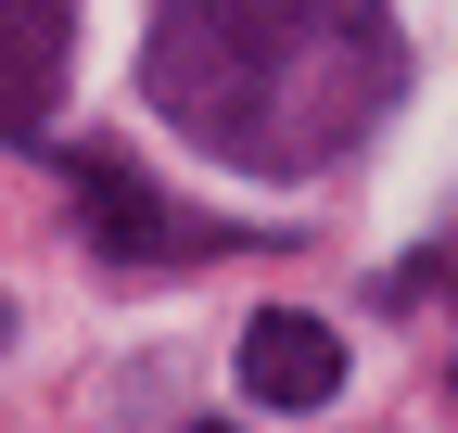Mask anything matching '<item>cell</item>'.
<instances>
[{
	"mask_svg": "<svg viewBox=\"0 0 458 433\" xmlns=\"http://www.w3.org/2000/svg\"><path fill=\"white\" fill-rule=\"evenodd\" d=\"M242 395H267V408H331V395H344V332L306 318V306L242 318Z\"/></svg>",
	"mask_w": 458,
	"mask_h": 433,
	"instance_id": "obj_1",
	"label": "cell"
},
{
	"mask_svg": "<svg viewBox=\"0 0 458 433\" xmlns=\"http://www.w3.org/2000/svg\"><path fill=\"white\" fill-rule=\"evenodd\" d=\"M191 433H216V420H191Z\"/></svg>",
	"mask_w": 458,
	"mask_h": 433,
	"instance_id": "obj_4",
	"label": "cell"
},
{
	"mask_svg": "<svg viewBox=\"0 0 458 433\" xmlns=\"http://www.w3.org/2000/svg\"><path fill=\"white\" fill-rule=\"evenodd\" d=\"M77 191H89V230H102V255H153V242H165V204H153V179H128L114 153H89V166H77Z\"/></svg>",
	"mask_w": 458,
	"mask_h": 433,
	"instance_id": "obj_3",
	"label": "cell"
},
{
	"mask_svg": "<svg viewBox=\"0 0 458 433\" xmlns=\"http://www.w3.org/2000/svg\"><path fill=\"white\" fill-rule=\"evenodd\" d=\"M64 51H77V0H0V140H26L64 102Z\"/></svg>",
	"mask_w": 458,
	"mask_h": 433,
	"instance_id": "obj_2",
	"label": "cell"
}]
</instances>
